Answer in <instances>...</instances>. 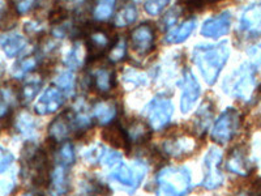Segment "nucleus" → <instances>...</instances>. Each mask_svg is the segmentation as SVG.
<instances>
[{"instance_id":"nucleus-4","label":"nucleus","mask_w":261,"mask_h":196,"mask_svg":"<svg viewBox=\"0 0 261 196\" xmlns=\"http://www.w3.org/2000/svg\"><path fill=\"white\" fill-rule=\"evenodd\" d=\"M241 125V114L234 107H228L220 115L212 128L211 137L218 144L228 143L239 130Z\"/></svg>"},{"instance_id":"nucleus-7","label":"nucleus","mask_w":261,"mask_h":196,"mask_svg":"<svg viewBox=\"0 0 261 196\" xmlns=\"http://www.w3.org/2000/svg\"><path fill=\"white\" fill-rule=\"evenodd\" d=\"M222 162V152L212 146L204 158V179L202 186L206 190H216L223 183V174L220 169Z\"/></svg>"},{"instance_id":"nucleus-11","label":"nucleus","mask_w":261,"mask_h":196,"mask_svg":"<svg viewBox=\"0 0 261 196\" xmlns=\"http://www.w3.org/2000/svg\"><path fill=\"white\" fill-rule=\"evenodd\" d=\"M63 104H64V93L57 86H51L38 98V101L34 105V111L38 115H50L59 110Z\"/></svg>"},{"instance_id":"nucleus-42","label":"nucleus","mask_w":261,"mask_h":196,"mask_svg":"<svg viewBox=\"0 0 261 196\" xmlns=\"http://www.w3.org/2000/svg\"><path fill=\"white\" fill-rule=\"evenodd\" d=\"M206 2H217V0H206Z\"/></svg>"},{"instance_id":"nucleus-18","label":"nucleus","mask_w":261,"mask_h":196,"mask_svg":"<svg viewBox=\"0 0 261 196\" xmlns=\"http://www.w3.org/2000/svg\"><path fill=\"white\" fill-rule=\"evenodd\" d=\"M102 136L107 143L111 144L116 149H128L129 148V139L127 136L125 130H123L119 125L110 123L106 130H103Z\"/></svg>"},{"instance_id":"nucleus-33","label":"nucleus","mask_w":261,"mask_h":196,"mask_svg":"<svg viewBox=\"0 0 261 196\" xmlns=\"http://www.w3.org/2000/svg\"><path fill=\"white\" fill-rule=\"evenodd\" d=\"M106 155V149L101 144H93L83 152V157L89 163H97Z\"/></svg>"},{"instance_id":"nucleus-34","label":"nucleus","mask_w":261,"mask_h":196,"mask_svg":"<svg viewBox=\"0 0 261 196\" xmlns=\"http://www.w3.org/2000/svg\"><path fill=\"white\" fill-rule=\"evenodd\" d=\"M123 80L127 84H132V85H145L148 83V76L144 72L139 71L135 68H128L125 69L123 74Z\"/></svg>"},{"instance_id":"nucleus-8","label":"nucleus","mask_w":261,"mask_h":196,"mask_svg":"<svg viewBox=\"0 0 261 196\" xmlns=\"http://www.w3.org/2000/svg\"><path fill=\"white\" fill-rule=\"evenodd\" d=\"M181 98H180V110L183 114L190 113L195 104L201 94V86L195 78V75L191 69H184L183 78L180 80Z\"/></svg>"},{"instance_id":"nucleus-41","label":"nucleus","mask_w":261,"mask_h":196,"mask_svg":"<svg viewBox=\"0 0 261 196\" xmlns=\"http://www.w3.org/2000/svg\"><path fill=\"white\" fill-rule=\"evenodd\" d=\"M3 13H4V11H3V4L0 3V20H2V17H3Z\"/></svg>"},{"instance_id":"nucleus-16","label":"nucleus","mask_w":261,"mask_h":196,"mask_svg":"<svg viewBox=\"0 0 261 196\" xmlns=\"http://www.w3.org/2000/svg\"><path fill=\"white\" fill-rule=\"evenodd\" d=\"M196 148V140L188 136L167 139L163 143V152L171 157H183L192 153Z\"/></svg>"},{"instance_id":"nucleus-36","label":"nucleus","mask_w":261,"mask_h":196,"mask_svg":"<svg viewBox=\"0 0 261 196\" xmlns=\"http://www.w3.org/2000/svg\"><path fill=\"white\" fill-rule=\"evenodd\" d=\"M170 0H145L144 2V9L150 16H158L167 7Z\"/></svg>"},{"instance_id":"nucleus-22","label":"nucleus","mask_w":261,"mask_h":196,"mask_svg":"<svg viewBox=\"0 0 261 196\" xmlns=\"http://www.w3.org/2000/svg\"><path fill=\"white\" fill-rule=\"evenodd\" d=\"M93 84L99 93H109L115 86V75L114 71L106 67H101L93 74Z\"/></svg>"},{"instance_id":"nucleus-23","label":"nucleus","mask_w":261,"mask_h":196,"mask_svg":"<svg viewBox=\"0 0 261 196\" xmlns=\"http://www.w3.org/2000/svg\"><path fill=\"white\" fill-rule=\"evenodd\" d=\"M88 60V48L83 42H76L73 47L65 55L64 63L69 69L81 68Z\"/></svg>"},{"instance_id":"nucleus-15","label":"nucleus","mask_w":261,"mask_h":196,"mask_svg":"<svg viewBox=\"0 0 261 196\" xmlns=\"http://www.w3.org/2000/svg\"><path fill=\"white\" fill-rule=\"evenodd\" d=\"M72 130H74V125L72 111L69 110L58 116L57 119H54L50 127H48V134L54 141H63L69 136Z\"/></svg>"},{"instance_id":"nucleus-13","label":"nucleus","mask_w":261,"mask_h":196,"mask_svg":"<svg viewBox=\"0 0 261 196\" xmlns=\"http://www.w3.org/2000/svg\"><path fill=\"white\" fill-rule=\"evenodd\" d=\"M230 28H231V15L230 12L225 11L220 15L204 21L201 27V36L206 37V38L218 39L220 37L226 36L230 32Z\"/></svg>"},{"instance_id":"nucleus-27","label":"nucleus","mask_w":261,"mask_h":196,"mask_svg":"<svg viewBox=\"0 0 261 196\" xmlns=\"http://www.w3.org/2000/svg\"><path fill=\"white\" fill-rule=\"evenodd\" d=\"M137 15V8L134 6V4H125L124 7L119 9L118 13L115 15V18H114V25L118 28H123V27H128V25L134 24L135 21H136Z\"/></svg>"},{"instance_id":"nucleus-2","label":"nucleus","mask_w":261,"mask_h":196,"mask_svg":"<svg viewBox=\"0 0 261 196\" xmlns=\"http://www.w3.org/2000/svg\"><path fill=\"white\" fill-rule=\"evenodd\" d=\"M192 188V177L187 167H163L157 176V196H186Z\"/></svg>"},{"instance_id":"nucleus-1","label":"nucleus","mask_w":261,"mask_h":196,"mask_svg":"<svg viewBox=\"0 0 261 196\" xmlns=\"http://www.w3.org/2000/svg\"><path fill=\"white\" fill-rule=\"evenodd\" d=\"M228 57L230 46L227 41H222L217 45H197L192 51L193 63L208 85L216 84Z\"/></svg>"},{"instance_id":"nucleus-26","label":"nucleus","mask_w":261,"mask_h":196,"mask_svg":"<svg viewBox=\"0 0 261 196\" xmlns=\"http://www.w3.org/2000/svg\"><path fill=\"white\" fill-rule=\"evenodd\" d=\"M42 83H43V81H42V78L41 76H38V75L29 76V78L24 81V85H22V88H21V93H20V97L24 104L30 102L33 98L38 94V92L41 90Z\"/></svg>"},{"instance_id":"nucleus-29","label":"nucleus","mask_w":261,"mask_h":196,"mask_svg":"<svg viewBox=\"0 0 261 196\" xmlns=\"http://www.w3.org/2000/svg\"><path fill=\"white\" fill-rule=\"evenodd\" d=\"M54 83L64 94H72L74 90V75L71 69H63L55 76Z\"/></svg>"},{"instance_id":"nucleus-35","label":"nucleus","mask_w":261,"mask_h":196,"mask_svg":"<svg viewBox=\"0 0 261 196\" xmlns=\"http://www.w3.org/2000/svg\"><path fill=\"white\" fill-rule=\"evenodd\" d=\"M59 162L63 166L68 167L74 162V148L71 143H64L59 149Z\"/></svg>"},{"instance_id":"nucleus-25","label":"nucleus","mask_w":261,"mask_h":196,"mask_svg":"<svg viewBox=\"0 0 261 196\" xmlns=\"http://www.w3.org/2000/svg\"><path fill=\"white\" fill-rule=\"evenodd\" d=\"M212 118H213V107H212L211 102L206 101L199 107V110H197L195 116V128L197 131V134L202 135L205 131L208 130L209 126H211Z\"/></svg>"},{"instance_id":"nucleus-12","label":"nucleus","mask_w":261,"mask_h":196,"mask_svg":"<svg viewBox=\"0 0 261 196\" xmlns=\"http://www.w3.org/2000/svg\"><path fill=\"white\" fill-rule=\"evenodd\" d=\"M239 29L251 38L261 37V3L251 4L244 9L239 20Z\"/></svg>"},{"instance_id":"nucleus-21","label":"nucleus","mask_w":261,"mask_h":196,"mask_svg":"<svg viewBox=\"0 0 261 196\" xmlns=\"http://www.w3.org/2000/svg\"><path fill=\"white\" fill-rule=\"evenodd\" d=\"M196 28V20L195 18H188L184 22H181L179 27L174 28V29L170 30L166 34V42L170 43V45H178V43H181L184 42L188 37L193 33Z\"/></svg>"},{"instance_id":"nucleus-31","label":"nucleus","mask_w":261,"mask_h":196,"mask_svg":"<svg viewBox=\"0 0 261 196\" xmlns=\"http://www.w3.org/2000/svg\"><path fill=\"white\" fill-rule=\"evenodd\" d=\"M116 0H97L94 9H93V15L95 20L105 21L110 18L115 9Z\"/></svg>"},{"instance_id":"nucleus-24","label":"nucleus","mask_w":261,"mask_h":196,"mask_svg":"<svg viewBox=\"0 0 261 196\" xmlns=\"http://www.w3.org/2000/svg\"><path fill=\"white\" fill-rule=\"evenodd\" d=\"M149 127L150 126L144 123L143 120H139V119L132 120L128 125L127 130H125L128 139H129V143H145L146 140L149 139V136H150V130H149Z\"/></svg>"},{"instance_id":"nucleus-40","label":"nucleus","mask_w":261,"mask_h":196,"mask_svg":"<svg viewBox=\"0 0 261 196\" xmlns=\"http://www.w3.org/2000/svg\"><path fill=\"white\" fill-rule=\"evenodd\" d=\"M21 196H43V195H41V193H38V192H27Z\"/></svg>"},{"instance_id":"nucleus-28","label":"nucleus","mask_w":261,"mask_h":196,"mask_svg":"<svg viewBox=\"0 0 261 196\" xmlns=\"http://www.w3.org/2000/svg\"><path fill=\"white\" fill-rule=\"evenodd\" d=\"M16 130L25 137H33L37 132V122L28 113H21L16 119Z\"/></svg>"},{"instance_id":"nucleus-5","label":"nucleus","mask_w":261,"mask_h":196,"mask_svg":"<svg viewBox=\"0 0 261 196\" xmlns=\"http://www.w3.org/2000/svg\"><path fill=\"white\" fill-rule=\"evenodd\" d=\"M146 170L148 167L141 161H136L134 165H125L120 162L118 166L114 167L110 177L129 190H136L146 176Z\"/></svg>"},{"instance_id":"nucleus-39","label":"nucleus","mask_w":261,"mask_h":196,"mask_svg":"<svg viewBox=\"0 0 261 196\" xmlns=\"http://www.w3.org/2000/svg\"><path fill=\"white\" fill-rule=\"evenodd\" d=\"M102 161H103L106 166L113 167L114 169V167L118 166L119 163L122 162V156H120V153H118V152L115 151L106 152V155L102 158Z\"/></svg>"},{"instance_id":"nucleus-30","label":"nucleus","mask_w":261,"mask_h":196,"mask_svg":"<svg viewBox=\"0 0 261 196\" xmlns=\"http://www.w3.org/2000/svg\"><path fill=\"white\" fill-rule=\"evenodd\" d=\"M37 60L36 57H27L22 58L21 60H18L12 68V76L16 79H22L25 78L29 72H32L33 69L37 67Z\"/></svg>"},{"instance_id":"nucleus-17","label":"nucleus","mask_w":261,"mask_h":196,"mask_svg":"<svg viewBox=\"0 0 261 196\" xmlns=\"http://www.w3.org/2000/svg\"><path fill=\"white\" fill-rule=\"evenodd\" d=\"M227 169L238 176L246 177L252 172V163L249 161L243 148H237L230 153L227 160Z\"/></svg>"},{"instance_id":"nucleus-19","label":"nucleus","mask_w":261,"mask_h":196,"mask_svg":"<svg viewBox=\"0 0 261 196\" xmlns=\"http://www.w3.org/2000/svg\"><path fill=\"white\" fill-rule=\"evenodd\" d=\"M50 187L51 193L54 196H63L67 193L69 187L68 181V173H67V167L59 165L54 169L50 177Z\"/></svg>"},{"instance_id":"nucleus-10","label":"nucleus","mask_w":261,"mask_h":196,"mask_svg":"<svg viewBox=\"0 0 261 196\" xmlns=\"http://www.w3.org/2000/svg\"><path fill=\"white\" fill-rule=\"evenodd\" d=\"M114 42L110 37V33L102 28H95L88 33L86 39V48H88V58H99L107 50H110Z\"/></svg>"},{"instance_id":"nucleus-43","label":"nucleus","mask_w":261,"mask_h":196,"mask_svg":"<svg viewBox=\"0 0 261 196\" xmlns=\"http://www.w3.org/2000/svg\"><path fill=\"white\" fill-rule=\"evenodd\" d=\"M0 64H2V62H0Z\"/></svg>"},{"instance_id":"nucleus-20","label":"nucleus","mask_w":261,"mask_h":196,"mask_svg":"<svg viewBox=\"0 0 261 196\" xmlns=\"http://www.w3.org/2000/svg\"><path fill=\"white\" fill-rule=\"evenodd\" d=\"M118 114V106L113 101H99L93 107V115L99 125H110Z\"/></svg>"},{"instance_id":"nucleus-32","label":"nucleus","mask_w":261,"mask_h":196,"mask_svg":"<svg viewBox=\"0 0 261 196\" xmlns=\"http://www.w3.org/2000/svg\"><path fill=\"white\" fill-rule=\"evenodd\" d=\"M125 57H127V39L120 37V38H116L114 45L111 46L110 51H109V60L113 63H118L122 62Z\"/></svg>"},{"instance_id":"nucleus-14","label":"nucleus","mask_w":261,"mask_h":196,"mask_svg":"<svg viewBox=\"0 0 261 196\" xmlns=\"http://www.w3.org/2000/svg\"><path fill=\"white\" fill-rule=\"evenodd\" d=\"M27 46V38L17 32H7L0 36V47L8 58L18 57L24 53Z\"/></svg>"},{"instance_id":"nucleus-3","label":"nucleus","mask_w":261,"mask_h":196,"mask_svg":"<svg viewBox=\"0 0 261 196\" xmlns=\"http://www.w3.org/2000/svg\"><path fill=\"white\" fill-rule=\"evenodd\" d=\"M223 90L235 98L249 101L256 90L255 67L249 63L242 64L223 81Z\"/></svg>"},{"instance_id":"nucleus-38","label":"nucleus","mask_w":261,"mask_h":196,"mask_svg":"<svg viewBox=\"0 0 261 196\" xmlns=\"http://www.w3.org/2000/svg\"><path fill=\"white\" fill-rule=\"evenodd\" d=\"M248 57L253 67L261 71V45H255L248 48Z\"/></svg>"},{"instance_id":"nucleus-37","label":"nucleus","mask_w":261,"mask_h":196,"mask_svg":"<svg viewBox=\"0 0 261 196\" xmlns=\"http://www.w3.org/2000/svg\"><path fill=\"white\" fill-rule=\"evenodd\" d=\"M13 160H15V157H13L12 153L8 149L4 148L3 145H0V174L6 172L12 165Z\"/></svg>"},{"instance_id":"nucleus-9","label":"nucleus","mask_w":261,"mask_h":196,"mask_svg":"<svg viewBox=\"0 0 261 196\" xmlns=\"http://www.w3.org/2000/svg\"><path fill=\"white\" fill-rule=\"evenodd\" d=\"M154 41L155 32L151 24H141L130 32V47L139 55H148L154 47Z\"/></svg>"},{"instance_id":"nucleus-6","label":"nucleus","mask_w":261,"mask_h":196,"mask_svg":"<svg viewBox=\"0 0 261 196\" xmlns=\"http://www.w3.org/2000/svg\"><path fill=\"white\" fill-rule=\"evenodd\" d=\"M172 113H174V106L169 98L155 97L146 106L149 126L155 131L162 130L169 125Z\"/></svg>"}]
</instances>
